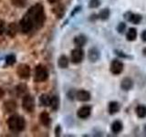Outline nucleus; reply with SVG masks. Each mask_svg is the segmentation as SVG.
I'll return each mask as SVG.
<instances>
[{"mask_svg":"<svg viewBox=\"0 0 146 137\" xmlns=\"http://www.w3.org/2000/svg\"><path fill=\"white\" fill-rule=\"evenodd\" d=\"M4 95H5V91L3 89L0 88V99H2L4 97Z\"/></svg>","mask_w":146,"mask_h":137,"instance_id":"nucleus-35","label":"nucleus"},{"mask_svg":"<svg viewBox=\"0 0 146 137\" xmlns=\"http://www.w3.org/2000/svg\"><path fill=\"white\" fill-rule=\"evenodd\" d=\"M143 53L144 56H146V48H144V49H143Z\"/></svg>","mask_w":146,"mask_h":137,"instance_id":"nucleus-37","label":"nucleus"},{"mask_svg":"<svg viewBox=\"0 0 146 137\" xmlns=\"http://www.w3.org/2000/svg\"><path fill=\"white\" fill-rule=\"evenodd\" d=\"M76 98L80 102H88V100H90V93L85 90H80L79 91H77Z\"/></svg>","mask_w":146,"mask_h":137,"instance_id":"nucleus-8","label":"nucleus"},{"mask_svg":"<svg viewBox=\"0 0 146 137\" xmlns=\"http://www.w3.org/2000/svg\"><path fill=\"white\" fill-rule=\"evenodd\" d=\"M88 58H89V59L91 62H96V61H98L100 59V53L96 48H91L90 49H89Z\"/></svg>","mask_w":146,"mask_h":137,"instance_id":"nucleus-10","label":"nucleus"},{"mask_svg":"<svg viewBox=\"0 0 146 137\" xmlns=\"http://www.w3.org/2000/svg\"><path fill=\"white\" fill-rule=\"evenodd\" d=\"M91 108L90 106H82L79 109V111L77 112V115L80 119H86L90 115Z\"/></svg>","mask_w":146,"mask_h":137,"instance_id":"nucleus-9","label":"nucleus"},{"mask_svg":"<svg viewBox=\"0 0 146 137\" xmlns=\"http://www.w3.org/2000/svg\"><path fill=\"white\" fill-rule=\"evenodd\" d=\"M136 113L139 118H145L146 117V106L144 105H139L136 108Z\"/></svg>","mask_w":146,"mask_h":137,"instance_id":"nucleus-22","label":"nucleus"},{"mask_svg":"<svg viewBox=\"0 0 146 137\" xmlns=\"http://www.w3.org/2000/svg\"><path fill=\"white\" fill-rule=\"evenodd\" d=\"M4 107L7 112H15V110L17 109V103L15 100H9L5 102Z\"/></svg>","mask_w":146,"mask_h":137,"instance_id":"nucleus-13","label":"nucleus"},{"mask_svg":"<svg viewBox=\"0 0 146 137\" xmlns=\"http://www.w3.org/2000/svg\"><path fill=\"white\" fill-rule=\"evenodd\" d=\"M39 102L43 106H50V102H51V98L47 94H42L39 97Z\"/></svg>","mask_w":146,"mask_h":137,"instance_id":"nucleus-20","label":"nucleus"},{"mask_svg":"<svg viewBox=\"0 0 146 137\" xmlns=\"http://www.w3.org/2000/svg\"><path fill=\"white\" fill-rule=\"evenodd\" d=\"M133 87V81L129 77L124 78L121 82V88L123 90H130Z\"/></svg>","mask_w":146,"mask_h":137,"instance_id":"nucleus-12","label":"nucleus"},{"mask_svg":"<svg viewBox=\"0 0 146 137\" xmlns=\"http://www.w3.org/2000/svg\"><path fill=\"white\" fill-rule=\"evenodd\" d=\"M74 43H75L79 48L83 47V46L87 43V39H86V37L83 36V35H80V36L76 37V38L74 39Z\"/></svg>","mask_w":146,"mask_h":137,"instance_id":"nucleus-15","label":"nucleus"},{"mask_svg":"<svg viewBox=\"0 0 146 137\" xmlns=\"http://www.w3.org/2000/svg\"><path fill=\"white\" fill-rule=\"evenodd\" d=\"M48 1L50 4H55V3L59 2V1H60V0H48Z\"/></svg>","mask_w":146,"mask_h":137,"instance_id":"nucleus-36","label":"nucleus"},{"mask_svg":"<svg viewBox=\"0 0 146 137\" xmlns=\"http://www.w3.org/2000/svg\"><path fill=\"white\" fill-rule=\"evenodd\" d=\"M83 58H84V52L80 48H77L71 51V61L73 63L75 64L80 63L83 61Z\"/></svg>","mask_w":146,"mask_h":137,"instance_id":"nucleus-6","label":"nucleus"},{"mask_svg":"<svg viewBox=\"0 0 146 137\" xmlns=\"http://www.w3.org/2000/svg\"><path fill=\"white\" fill-rule=\"evenodd\" d=\"M125 17V18H127L128 20H129L130 22H131V23H133V24H139V23L141 21V16H140V15H138V14H132V13H127V14H125L124 15Z\"/></svg>","mask_w":146,"mask_h":137,"instance_id":"nucleus-11","label":"nucleus"},{"mask_svg":"<svg viewBox=\"0 0 146 137\" xmlns=\"http://www.w3.org/2000/svg\"><path fill=\"white\" fill-rule=\"evenodd\" d=\"M6 29V25H5V22L3 20L0 19V35H2Z\"/></svg>","mask_w":146,"mask_h":137,"instance_id":"nucleus-31","label":"nucleus"},{"mask_svg":"<svg viewBox=\"0 0 146 137\" xmlns=\"http://www.w3.org/2000/svg\"><path fill=\"white\" fill-rule=\"evenodd\" d=\"M53 12L56 14V16H58V17H62L64 13H65V7L62 5H58L53 8Z\"/></svg>","mask_w":146,"mask_h":137,"instance_id":"nucleus-23","label":"nucleus"},{"mask_svg":"<svg viewBox=\"0 0 146 137\" xmlns=\"http://www.w3.org/2000/svg\"><path fill=\"white\" fill-rule=\"evenodd\" d=\"M126 38L129 41H133L136 39L137 38V30L136 29H133V27H131V29L128 30L127 34H126Z\"/></svg>","mask_w":146,"mask_h":137,"instance_id":"nucleus-19","label":"nucleus"},{"mask_svg":"<svg viewBox=\"0 0 146 137\" xmlns=\"http://www.w3.org/2000/svg\"><path fill=\"white\" fill-rule=\"evenodd\" d=\"M7 125L13 132H19L25 129L26 122L25 119L19 115H12L8 118Z\"/></svg>","mask_w":146,"mask_h":137,"instance_id":"nucleus-2","label":"nucleus"},{"mask_svg":"<svg viewBox=\"0 0 146 137\" xmlns=\"http://www.w3.org/2000/svg\"><path fill=\"white\" fill-rule=\"evenodd\" d=\"M125 29H126V25L123 22L120 23L117 27V30H118V32H120V33H123V31L125 30Z\"/></svg>","mask_w":146,"mask_h":137,"instance_id":"nucleus-30","label":"nucleus"},{"mask_svg":"<svg viewBox=\"0 0 146 137\" xmlns=\"http://www.w3.org/2000/svg\"><path fill=\"white\" fill-rule=\"evenodd\" d=\"M110 70H111V72L112 73V74L119 75L123 70V63L120 61H118V59H114L111 64Z\"/></svg>","mask_w":146,"mask_h":137,"instance_id":"nucleus-7","label":"nucleus"},{"mask_svg":"<svg viewBox=\"0 0 146 137\" xmlns=\"http://www.w3.org/2000/svg\"><path fill=\"white\" fill-rule=\"evenodd\" d=\"M12 4L17 7H24L27 4V0H11Z\"/></svg>","mask_w":146,"mask_h":137,"instance_id":"nucleus-26","label":"nucleus"},{"mask_svg":"<svg viewBox=\"0 0 146 137\" xmlns=\"http://www.w3.org/2000/svg\"><path fill=\"white\" fill-rule=\"evenodd\" d=\"M26 90H27V87H26V85H24V84H21V85H19V86H17V95H18V96L22 95L23 93L25 92Z\"/></svg>","mask_w":146,"mask_h":137,"instance_id":"nucleus-29","label":"nucleus"},{"mask_svg":"<svg viewBox=\"0 0 146 137\" xmlns=\"http://www.w3.org/2000/svg\"><path fill=\"white\" fill-rule=\"evenodd\" d=\"M115 53H116V55H118V56H121L122 58H128L127 55L126 54H122L123 52H121V51H118V50H115Z\"/></svg>","mask_w":146,"mask_h":137,"instance_id":"nucleus-32","label":"nucleus"},{"mask_svg":"<svg viewBox=\"0 0 146 137\" xmlns=\"http://www.w3.org/2000/svg\"><path fill=\"white\" fill-rule=\"evenodd\" d=\"M17 25L15 23H10V24L8 25L7 27V33L9 37H11V38H14V37L16 36L17 34Z\"/></svg>","mask_w":146,"mask_h":137,"instance_id":"nucleus-16","label":"nucleus"},{"mask_svg":"<svg viewBox=\"0 0 146 137\" xmlns=\"http://www.w3.org/2000/svg\"><path fill=\"white\" fill-rule=\"evenodd\" d=\"M58 65L61 68H66L68 66V59L65 56V55H62V56H60L58 59Z\"/></svg>","mask_w":146,"mask_h":137,"instance_id":"nucleus-18","label":"nucleus"},{"mask_svg":"<svg viewBox=\"0 0 146 137\" xmlns=\"http://www.w3.org/2000/svg\"><path fill=\"white\" fill-rule=\"evenodd\" d=\"M98 16H99V17L102 20H107L108 18H109V17H110V10H109V8L102 9V10L100 12V14H99Z\"/></svg>","mask_w":146,"mask_h":137,"instance_id":"nucleus-25","label":"nucleus"},{"mask_svg":"<svg viewBox=\"0 0 146 137\" xmlns=\"http://www.w3.org/2000/svg\"><path fill=\"white\" fill-rule=\"evenodd\" d=\"M16 62V57L14 55H8L6 58V63L7 65H13Z\"/></svg>","mask_w":146,"mask_h":137,"instance_id":"nucleus-28","label":"nucleus"},{"mask_svg":"<svg viewBox=\"0 0 146 137\" xmlns=\"http://www.w3.org/2000/svg\"><path fill=\"white\" fill-rule=\"evenodd\" d=\"M141 39H143L144 42H146V30H144L143 33H141Z\"/></svg>","mask_w":146,"mask_h":137,"instance_id":"nucleus-33","label":"nucleus"},{"mask_svg":"<svg viewBox=\"0 0 146 137\" xmlns=\"http://www.w3.org/2000/svg\"><path fill=\"white\" fill-rule=\"evenodd\" d=\"M59 106V99L57 96H53L51 97V102H50V107L53 111H57Z\"/></svg>","mask_w":146,"mask_h":137,"instance_id":"nucleus-24","label":"nucleus"},{"mask_svg":"<svg viewBox=\"0 0 146 137\" xmlns=\"http://www.w3.org/2000/svg\"><path fill=\"white\" fill-rule=\"evenodd\" d=\"M48 78V70L43 65H38L35 68V76L34 80L36 82H42L47 80Z\"/></svg>","mask_w":146,"mask_h":137,"instance_id":"nucleus-3","label":"nucleus"},{"mask_svg":"<svg viewBox=\"0 0 146 137\" xmlns=\"http://www.w3.org/2000/svg\"><path fill=\"white\" fill-rule=\"evenodd\" d=\"M122 130V123L120 121H114L111 124V131L114 134H118Z\"/></svg>","mask_w":146,"mask_h":137,"instance_id":"nucleus-21","label":"nucleus"},{"mask_svg":"<svg viewBox=\"0 0 146 137\" xmlns=\"http://www.w3.org/2000/svg\"><path fill=\"white\" fill-rule=\"evenodd\" d=\"M100 5V0H90L89 7H90V8H96V7H99Z\"/></svg>","mask_w":146,"mask_h":137,"instance_id":"nucleus-27","label":"nucleus"},{"mask_svg":"<svg viewBox=\"0 0 146 137\" xmlns=\"http://www.w3.org/2000/svg\"><path fill=\"white\" fill-rule=\"evenodd\" d=\"M40 122L42 123L44 126H48L50 124V117H49V114L46 112H43L40 113Z\"/></svg>","mask_w":146,"mask_h":137,"instance_id":"nucleus-14","label":"nucleus"},{"mask_svg":"<svg viewBox=\"0 0 146 137\" xmlns=\"http://www.w3.org/2000/svg\"><path fill=\"white\" fill-rule=\"evenodd\" d=\"M59 132H60V126L58 125L57 128H56V135H57V136L59 135Z\"/></svg>","mask_w":146,"mask_h":137,"instance_id":"nucleus-34","label":"nucleus"},{"mask_svg":"<svg viewBox=\"0 0 146 137\" xmlns=\"http://www.w3.org/2000/svg\"><path fill=\"white\" fill-rule=\"evenodd\" d=\"M22 106L25 111L27 112H32L35 109V100L34 98L31 95H26L24 96L22 100Z\"/></svg>","mask_w":146,"mask_h":137,"instance_id":"nucleus-4","label":"nucleus"},{"mask_svg":"<svg viewBox=\"0 0 146 137\" xmlns=\"http://www.w3.org/2000/svg\"><path fill=\"white\" fill-rule=\"evenodd\" d=\"M17 75L21 79H29L30 76V67L27 64H20L17 67Z\"/></svg>","mask_w":146,"mask_h":137,"instance_id":"nucleus-5","label":"nucleus"},{"mask_svg":"<svg viewBox=\"0 0 146 137\" xmlns=\"http://www.w3.org/2000/svg\"><path fill=\"white\" fill-rule=\"evenodd\" d=\"M45 20L46 16L44 7L42 5L36 4L29 8V10L26 13V15L20 20V29L23 33L27 34L32 31V29H38L42 27Z\"/></svg>","mask_w":146,"mask_h":137,"instance_id":"nucleus-1","label":"nucleus"},{"mask_svg":"<svg viewBox=\"0 0 146 137\" xmlns=\"http://www.w3.org/2000/svg\"><path fill=\"white\" fill-rule=\"evenodd\" d=\"M120 110V105L116 102H111L109 104V112L110 114H115Z\"/></svg>","mask_w":146,"mask_h":137,"instance_id":"nucleus-17","label":"nucleus"}]
</instances>
